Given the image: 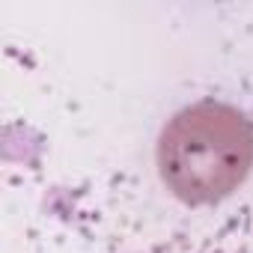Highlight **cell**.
Segmentation results:
<instances>
[{"instance_id":"1","label":"cell","mask_w":253,"mask_h":253,"mask_svg":"<svg viewBox=\"0 0 253 253\" xmlns=\"http://www.w3.org/2000/svg\"><path fill=\"white\" fill-rule=\"evenodd\" d=\"M158 176L185 206H214L253 170V119L214 98L182 107L158 137Z\"/></svg>"},{"instance_id":"2","label":"cell","mask_w":253,"mask_h":253,"mask_svg":"<svg viewBox=\"0 0 253 253\" xmlns=\"http://www.w3.org/2000/svg\"><path fill=\"white\" fill-rule=\"evenodd\" d=\"M137 253H253V217H232L203 232L173 235Z\"/></svg>"}]
</instances>
